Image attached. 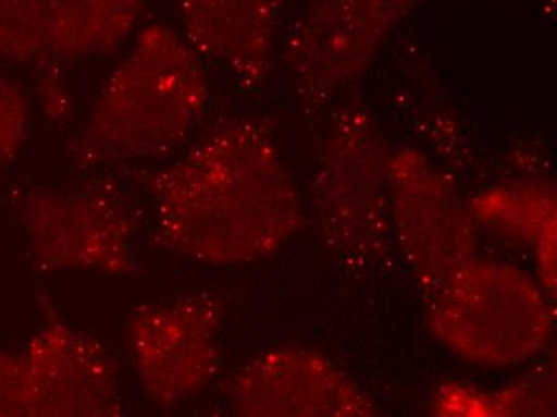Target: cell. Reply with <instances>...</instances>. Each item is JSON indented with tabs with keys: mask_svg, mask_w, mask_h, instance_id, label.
<instances>
[{
	"mask_svg": "<svg viewBox=\"0 0 557 417\" xmlns=\"http://www.w3.org/2000/svg\"><path fill=\"white\" fill-rule=\"evenodd\" d=\"M141 183L154 208L156 243L206 266L267 259L304 222L294 179L257 121L220 122Z\"/></svg>",
	"mask_w": 557,
	"mask_h": 417,
	"instance_id": "cell-1",
	"label": "cell"
},
{
	"mask_svg": "<svg viewBox=\"0 0 557 417\" xmlns=\"http://www.w3.org/2000/svg\"><path fill=\"white\" fill-rule=\"evenodd\" d=\"M202 59L168 25H149L104 81L71 159L85 171L161 161L188 140L209 105Z\"/></svg>",
	"mask_w": 557,
	"mask_h": 417,
	"instance_id": "cell-2",
	"label": "cell"
},
{
	"mask_svg": "<svg viewBox=\"0 0 557 417\" xmlns=\"http://www.w3.org/2000/svg\"><path fill=\"white\" fill-rule=\"evenodd\" d=\"M391 149L375 118L358 105L332 118L312 180L319 235L356 269L382 266L394 246L388 165Z\"/></svg>",
	"mask_w": 557,
	"mask_h": 417,
	"instance_id": "cell-3",
	"label": "cell"
},
{
	"mask_svg": "<svg viewBox=\"0 0 557 417\" xmlns=\"http://www.w3.org/2000/svg\"><path fill=\"white\" fill-rule=\"evenodd\" d=\"M12 209L33 266L42 273L85 271L125 278L141 271V219L127 189L111 175L20 189Z\"/></svg>",
	"mask_w": 557,
	"mask_h": 417,
	"instance_id": "cell-4",
	"label": "cell"
},
{
	"mask_svg": "<svg viewBox=\"0 0 557 417\" xmlns=\"http://www.w3.org/2000/svg\"><path fill=\"white\" fill-rule=\"evenodd\" d=\"M424 302L436 341L478 365H518L540 354L552 338V311L542 287L509 263L474 257Z\"/></svg>",
	"mask_w": 557,
	"mask_h": 417,
	"instance_id": "cell-5",
	"label": "cell"
},
{
	"mask_svg": "<svg viewBox=\"0 0 557 417\" xmlns=\"http://www.w3.org/2000/svg\"><path fill=\"white\" fill-rule=\"evenodd\" d=\"M418 0H314L292 23L281 59L295 94L319 110L361 79Z\"/></svg>",
	"mask_w": 557,
	"mask_h": 417,
	"instance_id": "cell-6",
	"label": "cell"
},
{
	"mask_svg": "<svg viewBox=\"0 0 557 417\" xmlns=\"http://www.w3.org/2000/svg\"><path fill=\"white\" fill-rule=\"evenodd\" d=\"M388 177L394 243L426 297L478 257L473 208L455 179L418 149L391 151Z\"/></svg>",
	"mask_w": 557,
	"mask_h": 417,
	"instance_id": "cell-7",
	"label": "cell"
},
{
	"mask_svg": "<svg viewBox=\"0 0 557 417\" xmlns=\"http://www.w3.org/2000/svg\"><path fill=\"white\" fill-rule=\"evenodd\" d=\"M224 304L212 293L139 305L127 323V345L149 402L175 408L209 388L222 359Z\"/></svg>",
	"mask_w": 557,
	"mask_h": 417,
	"instance_id": "cell-8",
	"label": "cell"
},
{
	"mask_svg": "<svg viewBox=\"0 0 557 417\" xmlns=\"http://www.w3.org/2000/svg\"><path fill=\"white\" fill-rule=\"evenodd\" d=\"M40 324L23 355L25 417H117L125 413L117 363L94 335L39 296Z\"/></svg>",
	"mask_w": 557,
	"mask_h": 417,
	"instance_id": "cell-9",
	"label": "cell"
},
{
	"mask_svg": "<svg viewBox=\"0 0 557 417\" xmlns=\"http://www.w3.org/2000/svg\"><path fill=\"white\" fill-rule=\"evenodd\" d=\"M240 417H370L372 398L321 352L298 345L271 348L234 372L224 388Z\"/></svg>",
	"mask_w": 557,
	"mask_h": 417,
	"instance_id": "cell-10",
	"label": "cell"
},
{
	"mask_svg": "<svg viewBox=\"0 0 557 417\" xmlns=\"http://www.w3.org/2000/svg\"><path fill=\"white\" fill-rule=\"evenodd\" d=\"M183 34L197 56L258 89L276 61L284 0H176Z\"/></svg>",
	"mask_w": 557,
	"mask_h": 417,
	"instance_id": "cell-11",
	"label": "cell"
},
{
	"mask_svg": "<svg viewBox=\"0 0 557 417\" xmlns=\"http://www.w3.org/2000/svg\"><path fill=\"white\" fill-rule=\"evenodd\" d=\"M145 15V0H57L50 56L60 63L110 56L137 33Z\"/></svg>",
	"mask_w": 557,
	"mask_h": 417,
	"instance_id": "cell-12",
	"label": "cell"
},
{
	"mask_svg": "<svg viewBox=\"0 0 557 417\" xmlns=\"http://www.w3.org/2000/svg\"><path fill=\"white\" fill-rule=\"evenodd\" d=\"M512 235L535 247L542 286L556 296V192L545 183H521L487 193L473 206Z\"/></svg>",
	"mask_w": 557,
	"mask_h": 417,
	"instance_id": "cell-13",
	"label": "cell"
},
{
	"mask_svg": "<svg viewBox=\"0 0 557 417\" xmlns=\"http://www.w3.org/2000/svg\"><path fill=\"white\" fill-rule=\"evenodd\" d=\"M57 0H0V60L36 73L52 63L50 23Z\"/></svg>",
	"mask_w": 557,
	"mask_h": 417,
	"instance_id": "cell-14",
	"label": "cell"
},
{
	"mask_svg": "<svg viewBox=\"0 0 557 417\" xmlns=\"http://www.w3.org/2000/svg\"><path fill=\"white\" fill-rule=\"evenodd\" d=\"M30 101L22 84L0 77V168L12 162L28 138Z\"/></svg>",
	"mask_w": 557,
	"mask_h": 417,
	"instance_id": "cell-15",
	"label": "cell"
},
{
	"mask_svg": "<svg viewBox=\"0 0 557 417\" xmlns=\"http://www.w3.org/2000/svg\"><path fill=\"white\" fill-rule=\"evenodd\" d=\"M61 64L63 63H52L34 73L40 110L58 127H64L74 118L73 91Z\"/></svg>",
	"mask_w": 557,
	"mask_h": 417,
	"instance_id": "cell-16",
	"label": "cell"
},
{
	"mask_svg": "<svg viewBox=\"0 0 557 417\" xmlns=\"http://www.w3.org/2000/svg\"><path fill=\"white\" fill-rule=\"evenodd\" d=\"M0 417H25L23 355L0 351Z\"/></svg>",
	"mask_w": 557,
	"mask_h": 417,
	"instance_id": "cell-17",
	"label": "cell"
}]
</instances>
